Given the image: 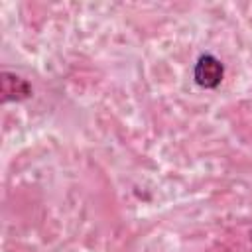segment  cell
<instances>
[{
  "label": "cell",
  "instance_id": "1",
  "mask_svg": "<svg viewBox=\"0 0 252 252\" xmlns=\"http://www.w3.org/2000/svg\"><path fill=\"white\" fill-rule=\"evenodd\" d=\"M224 77V65L211 53H205L197 59L193 69V79L201 89H217Z\"/></svg>",
  "mask_w": 252,
  "mask_h": 252
},
{
  "label": "cell",
  "instance_id": "2",
  "mask_svg": "<svg viewBox=\"0 0 252 252\" xmlns=\"http://www.w3.org/2000/svg\"><path fill=\"white\" fill-rule=\"evenodd\" d=\"M32 96V87L26 79L18 77V75H12L8 71L2 73V100L8 102V100H24Z\"/></svg>",
  "mask_w": 252,
  "mask_h": 252
},
{
  "label": "cell",
  "instance_id": "3",
  "mask_svg": "<svg viewBox=\"0 0 252 252\" xmlns=\"http://www.w3.org/2000/svg\"><path fill=\"white\" fill-rule=\"evenodd\" d=\"M250 238H252V232H250Z\"/></svg>",
  "mask_w": 252,
  "mask_h": 252
}]
</instances>
